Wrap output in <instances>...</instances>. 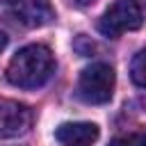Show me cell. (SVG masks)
I'll list each match as a JSON object with an SVG mask.
<instances>
[{
  "label": "cell",
  "mask_w": 146,
  "mask_h": 146,
  "mask_svg": "<svg viewBox=\"0 0 146 146\" xmlns=\"http://www.w3.org/2000/svg\"><path fill=\"white\" fill-rule=\"evenodd\" d=\"M141 23H144V14H141V7L135 0H116L100 16L98 32L103 36L116 39L123 32H130V30L141 27Z\"/></svg>",
  "instance_id": "cell-3"
},
{
  "label": "cell",
  "mask_w": 146,
  "mask_h": 146,
  "mask_svg": "<svg viewBox=\"0 0 146 146\" xmlns=\"http://www.w3.org/2000/svg\"><path fill=\"white\" fill-rule=\"evenodd\" d=\"M5 46H7V34H5L2 30H0V52L5 50Z\"/></svg>",
  "instance_id": "cell-10"
},
{
  "label": "cell",
  "mask_w": 146,
  "mask_h": 146,
  "mask_svg": "<svg viewBox=\"0 0 146 146\" xmlns=\"http://www.w3.org/2000/svg\"><path fill=\"white\" fill-rule=\"evenodd\" d=\"M32 125V112L27 105L9 98H0V139L21 137Z\"/></svg>",
  "instance_id": "cell-4"
},
{
  "label": "cell",
  "mask_w": 146,
  "mask_h": 146,
  "mask_svg": "<svg viewBox=\"0 0 146 146\" xmlns=\"http://www.w3.org/2000/svg\"><path fill=\"white\" fill-rule=\"evenodd\" d=\"M107 146H146V132H130L112 139Z\"/></svg>",
  "instance_id": "cell-8"
},
{
  "label": "cell",
  "mask_w": 146,
  "mask_h": 146,
  "mask_svg": "<svg viewBox=\"0 0 146 146\" xmlns=\"http://www.w3.org/2000/svg\"><path fill=\"white\" fill-rule=\"evenodd\" d=\"M55 73V57L50 48L41 43H30L21 48L7 64V80L21 89L43 87Z\"/></svg>",
  "instance_id": "cell-1"
},
{
  "label": "cell",
  "mask_w": 146,
  "mask_h": 146,
  "mask_svg": "<svg viewBox=\"0 0 146 146\" xmlns=\"http://www.w3.org/2000/svg\"><path fill=\"white\" fill-rule=\"evenodd\" d=\"M75 2H78V5H91L94 0H75Z\"/></svg>",
  "instance_id": "cell-12"
},
{
  "label": "cell",
  "mask_w": 146,
  "mask_h": 146,
  "mask_svg": "<svg viewBox=\"0 0 146 146\" xmlns=\"http://www.w3.org/2000/svg\"><path fill=\"white\" fill-rule=\"evenodd\" d=\"M14 18L25 27H43L55 21V9L48 0H23L16 5Z\"/></svg>",
  "instance_id": "cell-6"
},
{
  "label": "cell",
  "mask_w": 146,
  "mask_h": 146,
  "mask_svg": "<svg viewBox=\"0 0 146 146\" xmlns=\"http://www.w3.org/2000/svg\"><path fill=\"white\" fill-rule=\"evenodd\" d=\"M0 2H5V5H18V2H23V0H0Z\"/></svg>",
  "instance_id": "cell-11"
},
{
  "label": "cell",
  "mask_w": 146,
  "mask_h": 146,
  "mask_svg": "<svg viewBox=\"0 0 146 146\" xmlns=\"http://www.w3.org/2000/svg\"><path fill=\"white\" fill-rule=\"evenodd\" d=\"M114 68L105 62H96L80 73L78 80V98L87 105H103L114 94Z\"/></svg>",
  "instance_id": "cell-2"
},
{
  "label": "cell",
  "mask_w": 146,
  "mask_h": 146,
  "mask_svg": "<svg viewBox=\"0 0 146 146\" xmlns=\"http://www.w3.org/2000/svg\"><path fill=\"white\" fill-rule=\"evenodd\" d=\"M98 125L89 121H68L57 125L55 130V139L64 146H91L98 139Z\"/></svg>",
  "instance_id": "cell-5"
},
{
  "label": "cell",
  "mask_w": 146,
  "mask_h": 146,
  "mask_svg": "<svg viewBox=\"0 0 146 146\" xmlns=\"http://www.w3.org/2000/svg\"><path fill=\"white\" fill-rule=\"evenodd\" d=\"M75 50H78L80 55H91L94 43H87V36H84V34H78V39H75Z\"/></svg>",
  "instance_id": "cell-9"
},
{
  "label": "cell",
  "mask_w": 146,
  "mask_h": 146,
  "mask_svg": "<svg viewBox=\"0 0 146 146\" xmlns=\"http://www.w3.org/2000/svg\"><path fill=\"white\" fill-rule=\"evenodd\" d=\"M130 78L137 87H144L146 89V50L137 52L132 64H130Z\"/></svg>",
  "instance_id": "cell-7"
}]
</instances>
